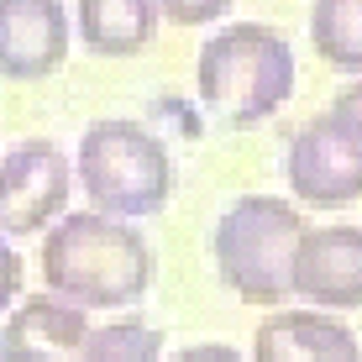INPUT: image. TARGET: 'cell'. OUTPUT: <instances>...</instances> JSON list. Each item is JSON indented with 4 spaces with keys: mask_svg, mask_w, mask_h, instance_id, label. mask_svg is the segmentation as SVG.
Listing matches in <instances>:
<instances>
[{
    "mask_svg": "<svg viewBox=\"0 0 362 362\" xmlns=\"http://www.w3.org/2000/svg\"><path fill=\"white\" fill-rule=\"evenodd\" d=\"M42 279L53 299L74 310L136 305L153 289V247L147 236L116 216L74 210L42 242Z\"/></svg>",
    "mask_w": 362,
    "mask_h": 362,
    "instance_id": "cell-1",
    "label": "cell"
},
{
    "mask_svg": "<svg viewBox=\"0 0 362 362\" xmlns=\"http://www.w3.org/2000/svg\"><path fill=\"white\" fill-rule=\"evenodd\" d=\"M194 90L231 127H257L294 90V47L263 21H236L205 37L194 64Z\"/></svg>",
    "mask_w": 362,
    "mask_h": 362,
    "instance_id": "cell-2",
    "label": "cell"
},
{
    "mask_svg": "<svg viewBox=\"0 0 362 362\" xmlns=\"http://www.w3.org/2000/svg\"><path fill=\"white\" fill-rule=\"evenodd\" d=\"M305 210L273 194H242L216 221V268L242 305H279L294 294V257L305 247Z\"/></svg>",
    "mask_w": 362,
    "mask_h": 362,
    "instance_id": "cell-3",
    "label": "cell"
},
{
    "mask_svg": "<svg viewBox=\"0 0 362 362\" xmlns=\"http://www.w3.org/2000/svg\"><path fill=\"white\" fill-rule=\"evenodd\" d=\"M79 184L100 216H153L173 194L168 147L136 121H95L79 136Z\"/></svg>",
    "mask_w": 362,
    "mask_h": 362,
    "instance_id": "cell-4",
    "label": "cell"
},
{
    "mask_svg": "<svg viewBox=\"0 0 362 362\" xmlns=\"http://www.w3.org/2000/svg\"><path fill=\"white\" fill-rule=\"evenodd\" d=\"M69 158L53 142H16L0 158V231L27 236L58 221L69 205Z\"/></svg>",
    "mask_w": 362,
    "mask_h": 362,
    "instance_id": "cell-5",
    "label": "cell"
},
{
    "mask_svg": "<svg viewBox=\"0 0 362 362\" xmlns=\"http://www.w3.org/2000/svg\"><path fill=\"white\" fill-rule=\"evenodd\" d=\"M289 189L305 205H352V199H362V147L331 110L294 132Z\"/></svg>",
    "mask_w": 362,
    "mask_h": 362,
    "instance_id": "cell-6",
    "label": "cell"
},
{
    "mask_svg": "<svg viewBox=\"0 0 362 362\" xmlns=\"http://www.w3.org/2000/svg\"><path fill=\"white\" fill-rule=\"evenodd\" d=\"M69 58L64 0H0V79H47Z\"/></svg>",
    "mask_w": 362,
    "mask_h": 362,
    "instance_id": "cell-7",
    "label": "cell"
},
{
    "mask_svg": "<svg viewBox=\"0 0 362 362\" xmlns=\"http://www.w3.org/2000/svg\"><path fill=\"white\" fill-rule=\"evenodd\" d=\"M294 294L320 310H362V226H320L305 231L294 257Z\"/></svg>",
    "mask_w": 362,
    "mask_h": 362,
    "instance_id": "cell-8",
    "label": "cell"
},
{
    "mask_svg": "<svg viewBox=\"0 0 362 362\" xmlns=\"http://www.w3.org/2000/svg\"><path fill=\"white\" fill-rule=\"evenodd\" d=\"M90 320L84 310L64 305L53 294H37L0 331V362H84L90 346Z\"/></svg>",
    "mask_w": 362,
    "mask_h": 362,
    "instance_id": "cell-9",
    "label": "cell"
},
{
    "mask_svg": "<svg viewBox=\"0 0 362 362\" xmlns=\"http://www.w3.org/2000/svg\"><path fill=\"white\" fill-rule=\"evenodd\" d=\"M252 362H362V341L320 310H279L257 326Z\"/></svg>",
    "mask_w": 362,
    "mask_h": 362,
    "instance_id": "cell-10",
    "label": "cell"
},
{
    "mask_svg": "<svg viewBox=\"0 0 362 362\" xmlns=\"http://www.w3.org/2000/svg\"><path fill=\"white\" fill-rule=\"evenodd\" d=\"M84 47L100 58H132L153 42L158 32V6L153 0H79L74 11Z\"/></svg>",
    "mask_w": 362,
    "mask_h": 362,
    "instance_id": "cell-11",
    "label": "cell"
},
{
    "mask_svg": "<svg viewBox=\"0 0 362 362\" xmlns=\"http://www.w3.org/2000/svg\"><path fill=\"white\" fill-rule=\"evenodd\" d=\"M310 42L320 64L362 74V0H315L310 6Z\"/></svg>",
    "mask_w": 362,
    "mask_h": 362,
    "instance_id": "cell-12",
    "label": "cell"
},
{
    "mask_svg": "<svg viewBox=\"0 0 362 362\" xmlns=\"http://www.w3.org/2000/svg\"><path fill=\"white\" fill-rule=\"evenodd\" d=\"M158 352H163V331L127 315V320H110V326L90 331L84 362H158Z\"/></svg>",
    "mask_w": 362,
    "mask_h": 362,
    "instance_id": "cell-13",
    "label": "cell"
},
{
    "mask_svg": "<svg viewBox=\"0 0 362 362\" xmlns=\"http://www.w3.org/2000/svg\"><path fill=\"white\" fill-rule=\"evenodd\" d=\"M153 6H158V16L173 21V27H205V21L226 16L231 0H153Z\"/></svg>",
    "mask_w": 362,
    "mask_h": 362,
    "instance_id": "cell-14",
    "label": "cell"
},
{
    "mask_svg": "<svg viewBox=\"0 0 362 362\" xmlns=\"http://www.w3.org/2000/svg\"><path fill=\"white\" fill-rule=\"evenodd\" d=\"M331 116L341 121L346 132H352V142L362 147V79L357 84H346L341 95H336V105H331Z\"/></svg>",
    "mask_w": 362,
    "mask_h": 362,
    "instance_id": "cell-15",
    "label": "cell"
},
{
    "mask_svg": "<svg viewBox=\"0 0 362 362\" xmlns=\"http://www.w3.org/2000/svg\"><path fill=\"white\" fill-rule=\"evenodd\" d=\"M16 289H21V257H16V247L0 242V310L16 299Z\"/></svg>",
    "mask_w": 362,
    "mask_h": 362,
    "instance_id": "cell-16",
    "label": "cell"
},
{
    "mask_svg": "<svg viewBox=\"0 0 362 362\" xmlns=\"http://www.w3.org/2000/svg\"><path fill=\"white\" fill-rule=\"evenodd\" d=\"M173 362H242V357H236V346H226V341H199V346H184Z\"/></svg>",
    "mask_w": 362,
    "mask_h": 362,
    "instance_id": "cell-17",
    "label": "cell"
}]
</instances>
